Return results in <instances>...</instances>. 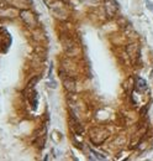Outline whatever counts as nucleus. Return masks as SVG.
I'll list each match as a JSON object with an SVG mask.
<instances>
[{"label": "nucleus", "mask_w": 153, "mask_h": 161, "mask_svg": "<svg viewBox=\"0 0 153 161\" xmlns=\"http://www.w3.org/2000/svg\"><path fill=\"white\" fill-rule=\"evenodd\" d=\"M135 86H136V89L137 91H140V92H143V91H148V86H147V83H146V80H143V78H136V83H135Z\"/></svg>", "instance_id": "20e7f679"}, {"label": "nucleus", "mask_w": 153, "mask_h": 161, "mask_svg": "<svg viewBox=\"0 0 153 161\" xmlns=\"http://www.w3.org/2000/svg\"><path fill=\"white\" fill-rule=\"evenodd\" d=\"M90 153L95 155V158H96V159H98V160H104V159H105L104 156H101L100 154H98V153H95V151H94V150H92V149H90Z\"/></svg>", "instance_id": "6e6552de"}, {"label": "nucleus", "mask_w": 153, "mask_h": 161, "mask_svg": "<svg viewBox=\"0 0 153 161\" xmlns=\"http://www.w3.org/2000/svg\"><path fill=\"white\" fill-rule=\"evenodd\" d=\"M29 99H30V104L34 105V110H36V109H37V104H38V97H37V93H36L34 89L30 92Z\"/></svg>", "instance_id": "39448f33"}, {"label": "nucleus", "mask_w": 153, "mask_h": 161, "mask_svg": "<svg viewBox=\"0 0 153 161\" xmlns=\"http://www.w3.org/2000/svg\"><path fill=\"white\" fill-rule=\"evenodd\" d=\"M38 80H40V77H35L34 80H30V83L27 84V89H34L35 88V84L38 82Z\"/></svg>", "instance_id": "0eeeda50"}, {"label": "nucleus", "mask_w": 153, "mask_h": 161, "mask_svg": "<svg viewBox=\"0 0 153 161\" xmlns=\"http://www.w3.org/2000/svg\"><path fill=\"white\" fill-rule=\"evenodd\" d=\"M21 19L24 20V22L27 26H34L37 22V19H36L35 14H32L30 10H22L21 11Z\"/></svg>", "instance_id": "f03ea898"}, {"label": "nucleus", "mask_w": 153, "mask_h": 161, "mask_svg": "<svg viewBox=\"0 0 153 161\" xmlns=\"http://www.w3.org/2000/svg\"><path fill=\"white\" fill-rule=\"evenodd\" d=\"M64 88L68 91V92H74V89H76V82L72 80V78H67V80H64Z\"/></svg>", "instance_id": "423d86ee"}, {"label": "nucleus", "mask_w": 153, "mask_h": 161, "mask_svg": "<svg viewBox=\"0 0 153 161\" xmlns=\"http://www.w3.org/2000/svg\"><path fill=\"white\" fill-rule=\"evenodd\" d=\"M104 8L108 18H114L120 10V5L116 0H104Z\"/></svg>", "instance_id": "f257e3e1"}, {"label": "nucleus", "mask_w": 153, "mask_h": 161, "mask_svg": "<svg viewBox=\"0 0 153 161\" xmlns=\"http://www.w3.org/2000/svg\"><path fill=\"white\" fill-rule=\"evenodd\" d=\"M71 118H72V119H71V124H72L71 128L76 131V134H82V133H83V126L79 124V121L76 120V118L74 117V115H72Z\"/></svg>", "instance_id": "7ed1b4c3"}, {"label": "nucleus", "mask_w": 153, "mask_h": 161, "mask_svg": "<svg viewBox=\"0 0 153 161\" xmlns=\"http://www.w3.org/2000/svg\"><path fill=\"white\" fill-rule=\"evenodd\" d=\"M22 4H27V5H30V4H32V0H20Z\"/></svg>", "instance_id": "1a4fd4ad"}]
</instances>
